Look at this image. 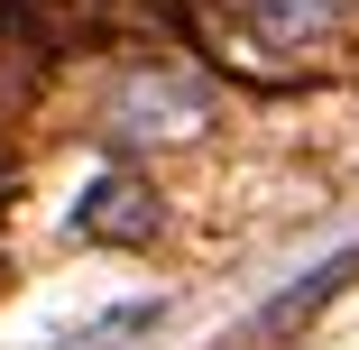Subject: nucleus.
Wrapping results in <instances>:
<instances>
[{"mask_svg":"<svg viewBox=\"0 0 359 350\" xmlns=\"http://www.w3.org/2000/svg\"><path fill=\"white\" fill-rule=\"evenodd\" d=\"M350 267H359V258H350V249H341V258H323V267H313V276H304V286H285V295H276V304H267V314H258V323H249V332H258V341H276V332H285V323H304V314H323V295H332V286H341V276H350Z\"/></svg>","mask_w":359,"mask_h":350,"instance_id":"f257e3e1","label":"nucleus"}]
</instances>
